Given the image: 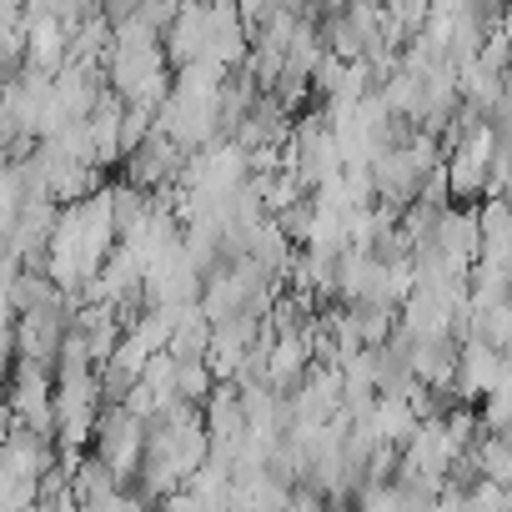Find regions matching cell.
Wrapping results in <instances>:
<instances>
[{
  "instance_id": "obj_1",
  "label": "cell",
  "mask_w": 512,
  "mask_h": 512,
  "mask_svg": "<svg viewBox=\"0 0 512 512\" xmlns=\"http://www.w3.org/2000/svg\"><path fill=\"white\" fill-rule=\"evenodd\" d=\"M116 216H111V186H96L81 201H66L56 211V231L46 246V262L41 272L76 302H86L116 251Z\"/></svg>"
},
{
  "instance_id": "obj_2",
  "label": "cell",
  "mask_w": 512,
  "mask_h": 512,
  "mask_svg": "<svg viewBox=\"0 0 512 512\" xmlns=\"http://www.w3.org/2000/svg\"><path fill=\"white\" fill-rule=\"evenodd\" d=\"M106 91L126 106H161L171 91V61L161 31H151L141 16L111 21V51H106Z\"/></svg>"
},
{
  "instance_id": "obj_3",
  "label": "cell",
  "mask_w": 512,
  "mask_h": 512,
  "mask_svg": "<svg viewBox=\"0 0 512 512\" xmlns=\"http://www.w3.org/2000/svg\"><path fill=\"white\" fill-rule=\"evenodd\" d=\"M226 76L231 71H216V66H181L171 76L166 101L156 106V131L171 136L181 151H201L211 141H226V126H221Z\"/></svg>"
},
{
  "instance_id": "obj_4",
  "label": "cell",
  "mask_w": 512,
  "mask_h": 512,
  "mask_svg": "<svg viewBox=\"0 0 512 512\" xmlns=\"http://www.w3.org/2000/svg\"><path fill=\"white\" fill-rule=\"evenodd\" d=\"M21 16H26V66L56 76L71 61V26H61L56 16H36V11H21Z\"/></svg>"
},
{
  "instance_id": "obj_5",
  "label": "cell",
  "mask_w": 512,
  "mask_h": 512,
  "mask_svg": "<svg viewBox=\"0 0 512 512\" xmlns=\"http://www.w3.org/2000/svg\"><path fill=\"white\" fill-rule=\"evenodd\" d=\"M231 6H236L241 21L256 31V26H267L272 16H282V11H287V0H231Z\"/></svg>"
},
{
  "instance_id": "obj_6",
  "label": "cell",
  "mask_w": 512,
  "mask_h": 512,
  "mask_svg": "<svg viewBox=\"0 0 512 512\" xmlns=\"http://www.w3.org/2000/svg\"><path fill=\"white\" fill-rule=\"evenodd\" d=\"M312 6H317L322 16H332V11H342V6H347V0H312Z\"/></svg>"
},
{
  "instance_id": "obj_7",
  "label": "cell",
  "mask_w": 512,
  "mask_h": 512,
  "mask_svg": "<svg viewBox=\"0 0 512 512\" xmlns=\"http://www.w3.org/2000/svg\"><path fill=\"white\" fill-rule=\"evenodd\" d=\"M11 76H16V71H11L6 61H0V91H6V81H11Z\"/></svg>"
}]
</instances>
